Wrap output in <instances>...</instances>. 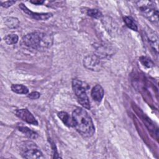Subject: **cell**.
<instances>
[{
  "mask_svg": "<svg viewBox=\"0 0 159 159\" xmlns=\"http://www.w3.org/2000/svg\"><path fill=\"white\" fill-rule=\"evenodd\" d=\"M19 7L28 16H29L30 17H31L35 20H47V19L51 18L53 16V14L50 12L38 13V12H32L22 3L19 4Z\"/></svg>",
  "mask_w": 159,
  "mask_h": 159,
  "instance_id": "cell-7",
  "label": "cell"
},
{
  "mask_svg": "<svg viewBox=\"0 0 159 159\" xmlns=\"http://www.w3.org/2000/svg\"><path fill=\"white\" fill-rule=\"evenodd\" d=\"M4 40L7 44L13 45V44H16L18 42L19 37L16 34H11L6 35L4 37Z\"/></svg>",
  "mask_w": 159,
  "mask_h": 159,
  "instance_id": "cell-16",
  "label": "cell"
},
{
  "mask_svg": "<svg viewBox=\"0 0 159 159\" xmlns=\"http://www.w3.org/2000/svg\"><path fill=\"white\" fill-rule=\"evenodd\" d=\"M4 22L5 25L10 29H16L19 25V20L16 17H7L4 18Z\"/></svg>",
  "mask_w": 159,
  "mask_h": 159,
  "instance_id": "cell-12",
  "label": "cell"
},
{
  "mask_svg": "<svg viewBox=\"0 0 159 159\" xmlns=\"http://www.w3.org/2000/svg\"><path fill=\"white\" fill-rule=\"evenodd\" d=\"M124 21L125 25L131 30L134 31H137L138 27L136 22H135L134 18L130 16H125L124 17Z\"/></svg>",
  "mask_w": 159,
  "mask_h": 159,
  "instance_id": "cell-15",
  "label": "cell"
},
{
  "mask_svg": "<svg viewBox=\"0 0 159 159\" xmlns=\"http://www.w3.org/2000/svg\"><path fill=\"white\" fill-rule=\"evenodd\" d=\"M14 3H16V1H5V2L1 3V6L4 8H7V7L11 6L12 5H13Z\"/></svg>",
  "mask_w": 159,
  "mask_h": 159,
  "instance_id": "cell-20",
  "label": "cell"
},
{
  "mask_svg": "<svg viewBox=\"0 0 159 159\" xmlns=\"http://www.w3.org/2000/svg\"><path fill=\"white\" fill-rule=\"evenodd\" d=\"M16 115L17 117L28 124L34 125H38L37 119L27 109H20L17 110L16 111Z\"/></svg>",
  "mask_w": 159,
  "mask_h": 159,
  "instance_id": "cell-8",
  "label": "cell"
},
{
  "mask_svg": "<svg viewBox=\"0 0 159 159\" xmlns=\"http://www.w3.org/2000/svg\"><path fill=\"white\" fill-rule=\"evenodd\" d=\"M83 65L86 69L94 71L101 70L102 67L100 57L94 53L89 54L84 57L83 59Z\"/></svg>",
  "mask_w": 159,
  "mask_h": 159,
  "instance_id": "cell-6",
  "label": "cell"
},
{
  "mask_svg": "<svg viewBox=\"0 0 159 159\" xmlns=\"http://www.w3.org/2000/svg\"><path fill=\"white\" fill-rule=\"evenodd\" d=\"M72 88L76 96L78 98L79 103L84 108L90 109V102L86 94V89L88 88L87 84L80 80L74 79L72 81Z\"/></svg>",
  "mask_w": 159,
  "mask_h": 159,
  "instance_id": "cell-3",
  "label": "cell"
},
{
  "mask_svg": "<svg viewBox=\"0 0 159 159\" xmlns=\"http://www.w3.org/2000/svg\"><path fill=\"white\" fill-rule=\"evenodd\" d=\"M73 127L83 137H90L95 132V127L91 117L87 111L81 107L75 109L72 114Z\"/></svg>",
  "mask_w": 159,
  "mask_h": 159,
  "instance_id": "cell-1",
  "label": "cell"
},
{
  "mask_svg": "<svg viewBox=\"0 0 159 159\" xmlns=\"http://www.w3.org/2000/svg\"><path fill=\"white\" fill-rule=\"evenodd\" d=\"M147 35L148 39V42L150 43L151 46L153 47L156 52H158V38L157 35L155 32L151 30V29H148L147 32Z\"/></svg>",
  "mask_w": 159,
  "mask_h": 159,
  "instance_id": "cell-10",
  "label": "cell"
},
{
  "mask_svg": "<svg viewBox=\"0 0 159 159\" xmlns=\"http://www.w3.org/2000/svg\"><path fill=\"white\" fill-rule=\"evenodd\" d=\"M20 153L23 158L29 159L43 158L42 151L32 141H25L20 144Z\"/></svg>",
  "mask_w": 159,
  "mask_h": 159,
  "instance_id": "cell-4",
  "label": "cell"
},
{
  "mask_svg": "<svg viewBox=\"0 0 159 159\" xmlns=\"http://www.w3.org/2000/svg\"><path fill=\"white\" fill-rule=\"evenodd\" d=\"M93 99L96 102H101L104 97V89L100 84L95 85L91 93Z\"/></svg>",
  "mask_w": 159,
  "mask_h": 159,
  "instance_id": "cell-9",
  "label": "cell"
},
{
  "mask_svg": "<svg viewBox=\"0 0 159 159\" xmlns=\"http://www.w3.org/2000/svg\"><path fill=\"white\" fill-rule=\"evenodd\" d=\"M140 61L141 63L143 66H146L147 68H151V67L153 66V65H154V63L152 61V60L147 57H140Z\"/></svg>",
  "mask_w": 159,
  "mask_h": 159,
  "instance_id": "cell-18",
  "label": "cell"
},
{
  "mask_svg": "<svg viewBox=\"0 0 159 159\" xmlns=\"http://www.w3.org/2000/svg\"><path fill=\"white\" fill-rule=\"evenodd\" d=\"M18 129L19 131L22 132L29 139H36L38 136V134L35 132L30 129L27 127L19 126V127H18Z\"/></svg>",
  "mask_w": 159,
  "mask_h": 159,
  "instance_id": "cell-14",
  "label": "cell"
},
{
  "mask_svg": "<svg viewBox=\"0 0 159 159\" xmlns=\"http://www.w3.org/2000/svg\"><path fill=\"white\" fill-rule=\"evenodd\" d=\"M139 6L142 14L150 22L157 23L158 21V11L154 7V2L152 1H138Z\"/></svg>",
  "mask_w": 159,
  "mask_h": 159,
  "instance_id": "cell-5",
  "label": "cell"
},
{
  "mask_svg": "<svg viewBox=\"0 0 159 159\" xmlns=\"http://www.w3.org/2000/svg\"><path fill=\"white\" fill-rule=\"evenodd\" d=\"M53 42V38L52 35L40 32L29 33L22 39V43L24 46L39 51L48 49L52 45Z\"/></svg>",
  "mask_w": 159,
  "mask_h": 159,
  "instance_id": "cell-2",
  "label": "cell"
},
{
  "mask_svg": "<svg viewBox=\"0 0 159 159\" xmlns=\"http://www.w3.org/2000/svg\"><path fill=\"white\" fill-rule=\"evenodd\" d=\"M40 94L37 91H33L27 95V97L32 100L37 99L40 98Z\"/></svg>",
  "mask_w": 159,
  "mask_h": 159,
  "instance_id": "cell-19",
  "label": "cell"
},
{
  "mask_svg": "<svg viewBox=\"0 0 159 159\" xmlns=\"http://www.w3.org/2000/svg\"><path fill=\"white\" fill-rule=\"evenodd\" d=\"M30 2L35 4V5H40L44 2L43 1H30Z\"/></svg>",
  "mask_w": 159,
  "mask_h": 159,
  "instance_id": "cell-21",
  "label": "cell"
},
{
  "mask_svg": "<svg viewBox=\"0 0 159 159\" xmlns=\"http://www.w3.org/2000/svg\"><path fill=\"white\" fill-rule=\"evenodd\" d=\"M87 15L95 19H99L102 16L101 12L96 9H88L87 11Z\"/></svg>",
  "mask_w": 159,
  "mask_h": 159,
  "instance_id": "cell-17",
  "label": "cell"
},
{
  "mask_svg": "<svg viewBox=\"0 0 159 159\" xmlns=\"http://www.w3.org/2000/svg\"><path fill=\"white\" fill-rule=\"evenodd\" d=\"M11 90L17 93L20 94H25L29 93V89L24 85L21 84H14L11 86Z\"/></svg>",
  "mask_w": 159,
  "mask_h": 159,
  "instance_id": "cell-13",
  "label": "cell"
},
{
  "mask_svg": "<svg viewBox=\"0 0 159 159\" xmlns=\"http://www.w3.org/2000/svg\"><path fill=\"white\" fill-rule=\"evenodd\" d=\"M58 117L61 119L63 124L67 127H73V120L72 117H71L70 115L64 111H61L58 113Z\"/></svg>",
  "mask_w": 159,
  "mask_h": 159,
  "instance_id": "cell-11",
  "label": "cell"
}]
</instances>
